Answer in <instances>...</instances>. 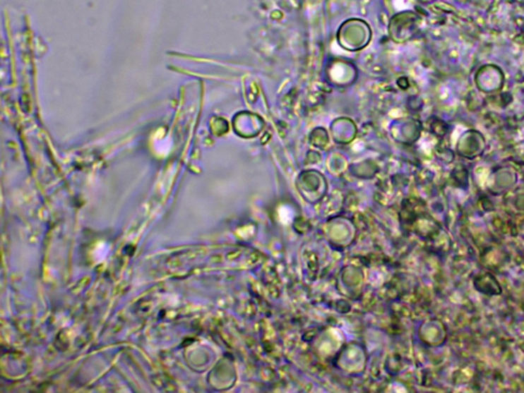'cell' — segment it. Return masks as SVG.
I'll return each mask as SVG.
<instances>
[{"label": "cell", "instance_id": "cell-1", "mask_svg": "<svg viewBox=\"0 0 524 393\" xmlns=\"http://www.w3.org/2000/svg\"><path fill=\"white\" fill-rule=\"evenodd\" d=\"M476 87L484 93H494L502 90L505 84V75L500 67L493 64L484 65L476 72Z\"/></svg>", "mask_w": 524, "mask_h": 393}, {"label": "cell", "instance_id": "cell-2", "mask_svg": "<svg viewBox=\"0 0 524 393\" xmlns=\"http://www.w3.org/2000/svg\"><path fill=\"white\" fill-rule=\"evenodd\" d=\"M485 149V138L480 131H465L463 135L460 136L458 142V153L461 154L463 157H476L482 153Z\"/></svg>", "mask_w": 524, "mask_h": 393}]
</instances>
